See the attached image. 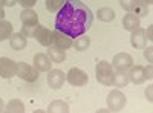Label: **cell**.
<instances>
[{
  "mask_svg": "<svg viewBox=\"0 0 153 113\" xmlns=\"http://www.w3.org/2000/svg\"><path fill=\"white\" fill-rule=\"evenodd\" d=\"M94 12L81 0H66L55 17V29L71 38H78L91 29Z\"/></svg>",
  "mask_w": 153,
  "mask_h": 113,
  "instance_id": "1",
  "label": "cell"
},
{
  "mask_svg": "<svg viewBox=\"0 0 153 113\" xmlns=\"http://www.w3.org/2000/svg\"><path fill=\"white\" fill-rule=\"evenodd\" d=\"M113 72H115V69L110 63L106 60H101L95 67V77H97L98 83H101L103 86H112Z\"/></svg>",
  "mask_w": 153,
  "mask_h": 113,
  "instance_id": "2",
  "label": "cell"
},
{
  "mask_svg": "<svg viewBox=\"0 0 153 113\" xmlns=\"http://www.w3.org/2000/svg\"><path fill=\"white\" fill-rule=\"evenodd\" d=\"M120 5L124 11L133 12V14L138 16L139 18L146 17L150 11V6L144 2V0H120Z\"/></svg>",
  "mask_w": 153,
  "mask_h": 113,
  "instance_id": "3",
  "label": "cell"
},
{
  "mask_svg": "<svg viewBox=\"0 0 153 113\" xmlns=\"http://www.w3.org/2000/svg\"><path fill=\"white\" fill-rule=\"evenodd\" d=\"M38 75L40 73H38V70L34 66L28 64V63H25V61L17 63V77L20 80L26 81V83H35L38 80Z\"/></svg>",
  "mask_w": 153,
  "mask_h": 113,
  "instance_id": "4",
  "label": "cell"
},
{
  "mask_svg": "<svg viewBox=\"0 0 153 113\" xmlns=\"http://www.w3.org/2000/svg\"><path fill=\"white\" fill-rule=\"evenodd\" d=\"M106 103H107V107L113 112H118V110H123L127 104V96L120 90V89H115L112 90L109 95H107V99H106Z\"/></svg>",
  "mask_w": 153,
  "mask_h": 113,
  "instance_id": "5",
  "label": "cell"
},
{
  "mask_svg": "<svg viewBox=\"0 0 153 113\" xmlns=\"http://www.w3.org/2000/svg\"><path fill=\"white\" fill-rule=\"evenodd\" d=\"M66 81L74 86V87H83L87 84L89 81V77H87V73L78 67H72L69 69V72L66 73Z\"/></svg>",
  "mask_w": 153,
  "mask_h": 113,
  "instance_id": "6",
  "label": "cell"
},
{
  "mask_svg": "<svg viewBox=\"0 0 153 113\" xmlns=\"http://www.w3.org/2000/svg\"><path fill=\"white\" fill-rule=\"evenodd\" d=\"M16 75H17V63L8 57L0 58V77L9 80L12 77H16Z\"/></svg>",
  "mask_w": 153,
  "mask_h": 113,
  "instance_id": "7",
  "label": "cell"
},
{
  "mask_svg": "<svg viewBox=\"0 0 153 113\" xmlns=\"http://www.w3.org/2000/svg\"><path fill=\"white\" fill-rule=\"evenodd\" d=\"M65 81H66V73L63 70H60V69H49L48 70V84L51 89H54V90L61 89Z\"/></svg>",
  "mask_w": 153,
  "mask_h": 113,
  "instance_id": "8",
  "label": "cell"
},
{
  "mask_svg": "<svg viewBox=\"0 0 153 113\" xmlns=\"http://www.w3.org/2000/svg\"><path fill=\"white\" fill-rule=\"evenodd\" d=\"M32 37L42 46H45V47H49L51 44H52V31L48 29L46 26H40V24H37L35 29H34V35Z\"/></svg>",
  "mask_w": 153,
  "mask_h": 113,
  "instance_id": "9",
  "label": "cell"
},
{
  "mask_svg": "<svg viewBox=\"0 0 153 113\" xmlns=\"http://www.w3.org/2000/svg\"><path fill=\"white\" fill-rule=\"evenodd\" d=\"M112 66H113V69H117V70H126L127 72L133 66V58H132V55L126 54V52L117 54L113 57V60H112Z\"/></svg>",
  "mask_w": 153,
  "mask_h": 113,
  "instance_id": "10",
  "label": "cell"
},
{
  "mask_svg": "<svg viewBox=\"0 0 153 113\" xmlns=\"http://www.w3.org/2000/svg\"><path fill=\"white\" fill-rule=\"evenodd\" d=\"M52 44L57 46V47H60V49H63V51H66V49H71V47H72L74 41H72L71 37L61 34L60 31L55 29V31L52 32Z\"/></svg>",
  "mask_w": 153,
  "mask_h": 113,
  "instance_id": "11",
  "label": "cell"
},
{
  "mask_svg": "<svg viewBox=\"0 0 153 113\" xmlns=\"http://www.w3.org/2000/svg\"><path fill=\"white\" fill-rule=\"evenodd\" d=\"M130 44L135 49H144L147 44V37H146V31L143 28H136L135 31H132L130 35Z\"/></svg>",
  "mask_w": 153,
  "mask_h": 113,
  "instance_id": "12",
  "label": "cell"
},
{
  "mask_svg": "<svg viewBox=\"0 0 153 113\" xmlns=\"http://www.w3.org/2000/svg\"><path fill=\"white\" fill-rule=\"evenodd\" d=\"M8 40H9L11 49H14V51H23L28 44V38L22 32H12Z\"/></svg>",
  "mask_w": 153,
  "mask_h": 113,
  "instance_id": "13",
  "label": "cell"
},
{
  "mask_svg": "<svg viewBox=\"0 0 153 113\" xmlns=\"http://www.w3.org/2000/svg\"><path fill=\"white\" fill-rule=\"evenodd\" d=\"M20 20L25 26H37L38 24V16L31 8H23V11L20 12Z\"/></svg>",
  "mask_w": 153,
  "mask_h": 113,
  "instance_id": "14",
  "label": "cell"
},
{
  "mask_svg": "<svg viewBox=\"0 0 153 113\" xmlns=\"http://www.w3.org/2000/svg\"><path fill=\"white\" fill-rule=\"evenodd\" d=\"M52 66V61L48 57V54H37L34 57V67L38 72H48Z\"/></svg>",
  "mask_w": 153,
  "mask_h": 113,
  "instance_id": "15",
  "label": "cell"
},
{
  "mask_svg": "<svg viewBox=\"0 0 153 113\" xmlns=\"http://www.w3.org/2000/svg\"><path fill=\"white\" fill-rule=\"evenodd\" d=\"M129 81L133 84H143L146 81V75H144V67L143 66H132L129 70Z\"/></svg>",
  "mask_w": 153,
  "mask_h": 113,
  "instance_id": "16",
  "label": "cell"
},
{
  "mask_svg": "<svg viewBox=\"0 0 153 113\" xmlns=\"http://www.w3.org/2000/svg\"><path fill=\"white\" fill-rule=\"evenodd\" d=\"M139 24H141V21H139V17L135 16L133 12H127V14L124 16L123 18V28L126 31H135L136 28H139Z\"/></svg>",
  "mask_w": 153,
  "mask_h": 113,
  "instance_id": "17",
  "label": "cell"
},
{
  "mask_svg": "<svg viewBox=\"0 0 153 113\" xmlns=\"http://www.w3.org/2000/svg\"><path fill=\"white\" fill-rule=\"evenodd\" d=\"M48 57L51 58V61L52 63H63L66 60V51H63V49L51 44L48 47Z\"/></svg>",
  "mask_w": 153,
  "mask_h": 113,
  "instance_id": "18",
  "label": "cell"
},
{
  "mask_svg": "<svg viewBox=\"0 0 153 113\" xmlns=\"http://www.w3.org/2000/svg\"><path fill=\"white\" fill-rule=\"evenodd\" d=\"M129 75H127L126 70H115L113 72V81H112V86H117L118 89L121 87H126L129 84Z\"/></svg>",
  "mask_w": 153,
  "mask_h": 113,
  "instance_id": "19",
  "label": "cell"
},
{
  "mask_svg": "<svg viewBox=\"0 0 153 113\" xmlns=\"http://www.w3.org/2000/svg\"><path fill=\"white\" fill-rule=\"evenodd\" d=\"M115 16H117V14H115V11L112 8H100L97 11V18L101 20V21H104V23L112 21L115 18Z\"/></svg>",
  "mask_w": 153,
  "mask_h": 113,
  "instance_id": "20",
  "label": "cell"
},
{
  "mask_svg": "<svg viewBox=\"0 0 153 113\" xmlns=\"http://www.w3.org/2000/svg\"><path fill=\"white\" fill-rule=\"evenodd\" d=\"M74 49L76 52H84V51H87L89 47H91V38L89 37H84V35H81V37H78L75 41H74Z\"/></svg>",
  "mask_w": 153,
  "mask_h": 113,
  "instance_id": "21",
  "label": "cell"
},
{
  "mask_svg": "<svg viewBox=\"0 0 153 113\" xmlns=\"http://www.w3.org/2000/svg\"><path fill=\"white\" fill-rule=\"evenodd\" d=\"M12 34V24L6 20H0V41L8 40Z\"/></svg>",
  "mask_w": 153,
  "mask_h": 113,
  "instance_id": "22",
  "label": "cell"
},
{
  "mask_svg": "<svg viewBox=\"0 0 153 113\" xmlns=\"http://www.w3.org/2000/svg\"><path fill=\"white\" fill-rule=\"evenodd\" d=\"M48 112H49V113H57V112H60V113H68V112H69V106H68V103L57 99V101H54L52 104H49Z\"/></svg>",
  "mask_w": 153,
  "mask_h": 113,
  "instance_id": "23",
  "label": "cell"
},
{
  "mask_svg": "<svg viewBox=\"0 0 153 113\" xmlns=\"http://www.w3.org/2000/svg\"><path fill=\"white\" fill-rule=\"evenodd\" d=\"M5 112H9V113H22V112H25V106H23V103L20 101V99H12V101L6 106V109H5Z\"/></svg>",
  "mask_w": 153,
  "mask_h": 113,
  "instance_id": "24",
  "label": "cell"
},
{
  "mask_svg": "<svg viewBox=\"0 0 153 113\" xmlns=\"http://www.w3.org/2000/svg\"><path fill=\"white\" fill-rule=\"evenodd\" d=\"M65 2H66V0H46L45 6H46V9L49 12H57L63 5H65Z\"/></svg>",
  "mask_w": 153,
  "mask_h": 113,
  "instance_id": "25",
  "label": "cell"
},
{
  "mask_svg": "<svg viewBox=\"0 0 153 113\" xmlns=\"http://www.w3.org/2000/svg\"><path fill=\"white\" fill-rule=\"evenodd\" d=\"M34 29H35V26H25V24H23V28H22L20 32L28 38V37H32L34 35Z\"/></svg>",
  "mask_w": 153,
  "mask_h": 113,
  "instance_id": "26",
  "label": "cell"
},
{
  "mask_svg": "<svg viewBox=\"0 0 153 113\" xmlns=\"http://www.w3.org/2000/svg\"><path fill=\"white\" fill-rule=\"evenodd\" d=\"M144 57L147 61H153V47L152 46H147V49L144 47Z\"/></svg>",
  "mask_w": 153,
  "mask_h": 113,
  "instance_id": "27",
  "label": "cell"
},
{
  "mask_svg": "<svg viewBox=\"0 0 153 113\" xmlns=\"http://www.w3.org/2000/svg\"><path fill=\"white\" fill-rule=\"evenodd\" d=\"M19 3H20L23 8H32V6L37 3V0H19Z\"/></svg>",
  "mask_w": 153,
  "mask_h": 113,
  "instance_id": "28",
  "label": "cell"
},
{
  "mask_svg": "<svg viewBox=\"0 0 153 113\" xmlns=\"http://www.w3.org/2000/svg\"><path fill=\"white\" fill-rule=\"evenodd\" d=\"M144 75H146V80H149V81L153 78V67H152V64L144 67Z\"/></svg>",
  "mask_w": 153,
  "mask_h": 113,
  "instance_id": "29",
  "label": "cell"
},
{
  "mask_svg": "<svg viewBox=\"0 0 153 113\" xmlns=\"http://www.w3.org/2000/svg\"><path fill=\"white\" fill-rule=\"evenodd\" d=\"M146 98H147V101L152 103L153 101V86H147V89H146Z\"/></svg>",
  "mask_w": 153,
  "mask_h": 113,
  "instance_id": "30",
  "label": "cell"
},
{
  "mask_svg": "<svg viewBox=\"0 0 153 113\" xmlns=\"http://www.w3.org/2000/svg\"><path fill=\"white\" fill-rule=\"evenodd\" d=\"M152 34H153V26H149V29L146 31V37H147V40H149V41H152V40H153Z\"/></svg>",
  "mask_w": 153,
  "mask_h": 113,
  "instance_id": "31",
  "label": "cell"
},
{
  "mask_svg": "<svg viewBox=\"0 0 153 113\" xmlns=\"http://www.w3.org/2000/svg\"><path fill=\"white\" fill-rule=\"evenodd\" d=\"M17 3H19V0H5V6H8V8H12Z\"/></svg>",
  "mask_w": 153,
  "mask_h": 113,
  "instance_id": "32",
  "label": "cell"
},
{
  "mask_svg": "<svg viewBox=\"0 0 153 113\" xmlns=\"http://www.w3.org/2000/svg\"><path fill=\"white\" fill-rule=\"evenodd\" d=\"M5 14H6L5 9H3V8H0V20H5Z\"/></svg>",
  "mask_w": 153,
  "mask_h": 113,
  "instance_id": "33",
  "label": "cell"
},
{
  "mask_svg": "<svg viewBox=\"0 0 153 113\" xmlns=\"http://www.w3.org/2000/svg\"><path fill=\"white\" fill-rule=\"evenodd\" d=\"M5 110V104H3V99L0 98V112H3Z\"/></svg>",
  "mask_w": 153,
  "mask_h": 113,
  "instance_id": "34",
  "label": "cell"
},
{
  "mask_svg": "<svg viewBox=\"0 0 153 113\" xmlns=\"http://www.w3.org/2000/svg\"><path fill=\"white\" fill-rule=\"evenodd\" d=\"M5 6V0H0V8H3Z\"/></svg>",
  "mask_w": 153,
  "mask_h": 113,
  "instance_id": "35",
  "label": "cell"
},
{
  "mask_svg": "<svg viewBox=\"0 0 153 113\" xmlns=\"http://www.w3.org/2000/svg\"><path fill=\"white\" fill-rule=\"evenodd\" d=\"M144 2H146V3H147V5H149V6H150V5H152V0H144Z\"/></svg>",
  "mask_w": 153,
  "mask_h": 113,
  "instance_id": "36",
  "label": "cell"
}]
</instances>
